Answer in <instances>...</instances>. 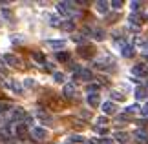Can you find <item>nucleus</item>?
Returning <instances> with one entry per match:
<instances>
[{"mask_svg":"<svg viewBox=\"0 0 148 144\" xmlns=\"http://www.w3.org/2000/svg\"><path fill=\"white\" fill-rule=\"evenodd\" d=\"M57 11H59L60 15H64V16H71L75 13V8H73L71 2H59L57 4Z\"/></svg>","mask_w":148,"mask_h":144,"instance_id":"f257e3e1","label":"nucleus"},{"mask_svg":"<svg viewBox=\"0 0 148 144\" xmlns=\"http://www.w3.org/2000/svg\"><path fill=\"white\" fill-rule=\"evenodd\" d=\"M26 117H27V113H26L22 108H15V109H11L9 120H11V122H24Z\"/></svg>","mask_w":148,"mask_h":144,"instance_id":"f03ea898","label":"nucleus"},{"mask_svg":"<svg viewBox=\"0 0 148 144\" xmlns=\"http://www.w3.org/2000/svg\"><path fill=\"white\" fill-rule=\"evenodd\" d=\"M8 89H11L13 93H16V95H20L22 91H24V84H20L18 80H15V78H11V80H8V82L4 84Z\"/></svg>","mask_w":148,"mask_h":144,"instance_id":"7ed1b4c3","label":"nucleus"},{"mask_svg":"<svg viewBox=\"0 0 148 144\" xmlns=\"http://www.w3.org/2000/svg\"><path fill=\"white\" fill-rule=\"evenodd\" d=\"M29 133H31L33 139H37V141H44V139L48 137L46 128H40V126H33V128L29 130Z\"/></svg>","mask_w":148,"mask_h":144,"instance_id":"20e7f679","label":"nucleus"},{"mask_svg":"<svg viewBox=\"0 0 148 144\" xmlns=\"http://www.w3.org/2000/svg\"><path fill=\"white\" fill-rule=\"evenodd\" d=\"M75 78H79V80H92L93 73L90 70H86V68H77L75 70Z\"/></svg>","mask_w":148,"mask_h":144,"instance_id":"39448f33","label":"nucleus"},{"mask_svg":"<svg viewBox=\"0 0 148 144\" xmlns=\"http://www.w3.org/2000/svg\"><path fill=\"white\" fill-rule=\"evenodd\" d=\"M101 108H102V113L104 115H115L117 113V106L113 104V102H104Z\"/></svg>","mask_w":148,"mask_h":144,"instance_id":"423d86ee","label":"nucleus"},{"mask_svg":"<svg viewBox=\"0 0 148 144\" xmlns=\"http://www.w3.org/2000/svg\"><path fill=\"white\" fill-rule=\"evenodd\" d=\"M75 84L73 82H68V84H64V89H62V93H64V97H68V99H71L73 95H75Z\"/></svg>","mask_w":148,"mask_h":144,"instance_id":"0eeeda50","label":"nucleus"},{"mask_svg":"<svg viewBox=\"0 0 148 144\" xmlns=\"http://www.w3.org/2000/svg\"><path fill=\"white\" fill-rule=\"evenodd\" d=\"M121 55L124 57V59H132V57L135 55V49H134V46H123L121 48Z\"/></svg>","mask_w":148,"mask_h":144,"instance_id":"6e6552de","label":"nucleus"},{"mask_svg":"<svg viewBox=\"0 0 148 144\" xmlns=\"http://www.w3.org/2000/svg\"><path fill=\"white\" fill-rule=\"evenodd\" d=\"M88 104L92 106V108H97V106L101 104V97H99V93H90V95H88Z\"/></svg>","mask_w":148,"mask_h":144,"instance_id":"1a4fd4ad","label":"nucleus"},{"mask_svg":"<svg viewBox=\"0 0 148 144\" xmlns=\"http://www.w3.org/2000/svg\"><path fill=\"white\" fill-rule=\"evenodd\" d=\"M4 62L8 66H18L20 64V60H18V57H15V55H11V53H8L4 57Z\"/></svg>","mask_w":148,"mask_h":144,"instance_id":"9d476101","label":"nucleus"},{"mask_svg":"<svg viewBox=\"0 0 148 144\" xmlns=\"http://www.w3.org/2000/svg\"><path fill=\"white\" fill-rule=\"evenodd\" d=\"M48 46L53 48V49H64L66 40H48Z\"/></svg>","mask_w":148,"mask_h":144,"instance_id":"9b49d317","label":"nucleus"},{"mask_svg":"<svg viewBox=\"0 0 148 144\" xmlns=\"http://www.w3.org/2000/svg\"><path fill=\"white\" fill-rule=\"evenodd\" d=\"M108 5H110L108 2H104V0H99V2H95V9H97L99 13L104 15V13H108Z\"/></svg>","mask_w":148,"mask_h":144,"instance_id":"f8f14e48","label":"nucleus"},{"mask_svg":"<svg viewBox=\"0 0 148 144\" xmlns=\"http://www.w3.org/2000/svg\"><path fill=\"white\" fill-rule=\"evenodd\" d=\"M128 20H130V24H135V26H141V24H143V16H141L139 13H132Z\"/></svg>","mask_w":148,"mask_h":144,"instance_id":"ddd939ff","label":"nucleus"},{"mask_svg":"<svg viewBox=\"0 0 148 144\" xmlns=\"http://www.w3.org/2000/svg\"><path fill=\"white\" fill-rule=\"evenodd\" d=\"M146 73V68L143 64H137V66H134L132 68V75H137V77H143V75Z\"/></svg>","mask_w":148,"mask_h":144,"instance_id":"4468645a","label":"nucleus"},{"mask_svg":"<svg viewBox=\"0 0 148 144\" xmlns=\"http://www.w3.org/2000/svg\"><path fill=\"white\" fill-rule=\"evenodd\" d=\"M146 93L148 91H146L145 86H137V88H135V99H145Z\"/></svg>","mask_w":148,"mask_h":144,"instance_id":"2eb2a0df","label":"nucleus"},{"mask_svg":"<svg viewBox=\"0 0 148 144\" xmlns=\"http://www.w3.org/2000/svg\"><path fill=\"white\" fill-rule=\"evenodd\" d=\"M31 57H33V60H35V62H40V64L46 62V57H44V53H40V51H33Z\"/></svg>","mask_w":148,"mask_h":144,"instance_id":"dca6fc26","label":"nucleus"},{"mask_svg":"<svg viewBox=\"0 0 148 144\" xmlns=\"http://www.w3.org/2000/svg\"><path fill=\"white\" fill-rule=\"evenodd\" d=\"M60 29H64V31H73V29H75V24H73L71 20H64V22L60 24Z\"/></svg>","mask_w":148,"mask_h":144,"instance_id":"f3484780","label":"nucleus"},{"mask_svg":"<svg viewBox=\"0 0 148 144\" xmlns=\"http://www.w3.org/2000/svg\"><path fill=\"white\" fill-rule=\"evenodd\" d=\"M48 20H49V26H53V27H60L62 24L59 20V16H55V15H48Z\"/></svg>","mask_w":148,"mask_h":144,"instance_id":"a211bd4d","label":"nucleus"},{"mask_svg":"<svg viewBox=\"0 0 148 144\" xmlns=\"http://www.w3.org/2000/svg\"><path fill=\"white\" fill-rule=\"evenodd\" d=\"M115 139L121 142V144H126L128 142V133H124V131H117V133H115Z\"/></svg>","mask_w":148,"mask_h":144,"instance_id":"6ab92c4d","label":"nucleus"},{"mask_svg":"<svg viewBox=\"0 0 148 144\" xmlns=\"http://www.w3.org/2000/svg\"><path fill=\"white\" fill-rule=\"evenodd\" d=\"M90 35H93L95 40H102V38H104V31H102L101 27H97V29H92V33H90Z\"/></svg>","mask_w":148,"mask_h":144,"instance_id":"aec40b11","label":"nucleus"},{"mask_svg":"<svg viewBox=\"0 0 148 144\" xmlns=\"http://www.w3.org/2000/svg\"><path fill=\"white\" fill-rule=\"evenodd\" d=\"M134 139H137V141H146V139H148V135H146V131L137 130V131H134Z\"/></svg>","mask_w":148,"mask_h":144,"instance_id":"412c9836","label":"nucleus"},{"mask_svg":"<svg viewBox=\"0 0 148 144\" xmlns=\"http://www.w3.org/2000/svg\"><path fill=\"white\" fill-rule=\"evenodd\" d=\"M92 51H93V48H90V46H82V48L79 49V53H81L82 57H92Z\"/></svg>","mask_w":148,"mask_h":144,"instance_id":"4be33fe9","label":"nucleus"},{"mask_svg":"<svg viewBox=\"0 0 148 144\" xmlns=\"http://www.w3.org/2000/svg\"><path fill=\"white\" fill-rule=\"evenodd\" d=\"M57 60H60V62L70 60V53H68V51H59V53H57Z\"/></svg>","mask_w":148,"mask_h":144,"instance_id":"5701e85b","label":"nucleus"},{"mask_svg":"<svg viewBox=\"0 0 148 144\" xmlns=\"http://www.w3.org/2000/svg\"><path fill=\"white\" fill-rule=\"evenodd\" d=\"M9 111H11V104H9V102H0V115L9 113Z\"/></svg>","mask_w":148,"mask_h":144,"instance_id":"b1692460","label":"nucleus"},{"mask_svg":"<svg viewBox=\"0 0 148 144\" xmlns=\"http://www.w3.org/2000/svg\"><path fill=\"white\" fill-rule=\"evenodd\" d=\"M9 40H11L13 44H22V42H24V37H22V35H11Z\"/></svg>","mask_w":148,"mask_h":144,"instance_id":"393cba45","label":"nucleus"},{"mask_svg":"<svg viewBox=\"0 0 148 144\" xmlns=\"http://www.w3.org/2000/svg\"><path fill=\"white\" fill-rule=\"evenodd\" d=\"M70 142H77V144H82V142H84V137H82V135H73V137H70Z\"/></svg>","mask_w":148,"mask_h":144,"instance_id":"a878e982","label":"nucleus"},{"mask_svg":"<svg viewBox=\"0 0 148 144\" xmlns=\"http://www.w3.org/2000/svg\"><path fill=\"white\" fill-rule=\"evenodd\" d=\"M106 124H108V119L106 117H99L97 119V126H99V128H106Z\"/></svg>","mask_w":148,"mask_h":144,"instance_id":"bb28decb","label":"nucleus"},{"mask_svg":"<svg viewBox=\"0 0 148 144\" xmlns=\"http://www.w3.org/2000/svg\"><path fill=\"white\" fill-rule=\"evenodd\" d=\"M24 86H26V88H35L37 82H35V78H26L24 80Z\"/></svg>","mask_w":148,"mask_h":144,"instance_id":"cd10ccee","label":"nucleus"},{"mask_svg":"<svg viewBox=\"0 0 148 144\" xmlns=\"http://www.w3.org/2000/svg\"><path fill=\"white\" fill-rule=\"evenodd\" d=\"M53 78L57 80V82H64V73H59V71H55V73H53Z\"/></svg>","mask_w":148,"mask_h":144,"instance_id":"c85d7f7f","label":"nucleus"},{"mask_svg":"<svg viewBox=\"0 0 148 144\" xmlns=\"http://www.w3.org/2000/svg\"><path fill=\"white\" fill-rule=\"evenodd\" d=\"M137 109H139V106H137V104H132V106H128V108H126V113H128V115H132V113L137 111Z\"/></svg>","mask_w":148,"mask_h":144,"instance_id":"c756f323","label":"nucleus"},{"mask_svg":"<svg viewBox=\"0 0 148 144\" xmlns=\"http://www.w3.org/2000/svg\"><path fill=\"white\" fill-rule=\"evenodd\" d=\"M99 91V86L97 84H90L88 86V93H97Z\"/></svg>","mask_w":148,"mask_h":144,"instance_id":"7c9ffc66","label":"nucleus"},{"mask_svg":"<svg viewBox=\"0 0 148 144\" xmlns=\"http://www.w3.org/2000/svg\"><path fill=\"white\" fill-rule=\"evenodd\" d=\"M112 99H115V100H123V99H124V95H121L119 91H112Z\"/></svg>","mask_w":148,"mask_h":144,"instance_id":"2f4dec72","label":"nucleus"},{"mask_svg":"<svg viewBox=\"0 0 148 144\" xmlns=\"http://www.w3.org/2000/svg\"><path fill=\"white\" fill-rule=\"evenodd\" d=\"M130 8H132V11H134V13H137V11H139V8H141V2H132V4H130Z\"/></svg>","mask_w":148,"mask_h":144,"instance_id":"473e14b6","label":"nucleus"},{"mask_svg":"<svg viewBox=\"0 0 148 144\" xmlns=\"http://www.w3.org/2000/svg\"><path fill=\"white\" fill-rule=\"evenodd\" d=\"M37 117H40L42 120H49V119H51L49 115H48V113H44V111H37Z\"/></svg>","mask_w":148,"mask_h":144,"instance_id":"72a5a7b5","label":"nucleus"},{"mask_svg":"<svg viewBox=\"0 0 148 144\" xmlns=\"http://www.w3.org/2000/svg\"><path fill=\"white\" fill-rule=\"evenodd\" d=\"M110 5H112L113 9H121V5H123V2H121V0H113V2H112Z\"/></svg>","mask_w":148,"mask_h":144,"instance_id":"f704fd0d","label":"nucleus"},{"mask_svg":"<svg viewBox=\"0 0 148 144\" xmlns=\"http://www.w3.org/2000/svg\"><path fill=\"white\" fill-rule=\"evenodd\" d=\"M73 42H77V44H84V37L82 35H75V37H73Z\"/></svg>","mask_w":148,"mask_h":144,"instance_id":"c9c22d12","label":"nucleus"},{"mask_svg":"<svg viewBox=\"0 0 148 144\" xmlns=\"http://www.w3.org/2000/svg\"><path fill=\"white\" fill-rule=\"evenodd\" d=\"M141 49H143L145 53H148V40H145V42H141Z\"/></svg>","mask_w":148,"mask_h":144,"instance_id":"e433bc0d","label":"nucleus"},{"mask_svg":"<svg viewBox=\"0 0 148 144\" xmlns=\"http://www.w3.org/2000/svg\"><path fill=\"white\" fill-rule=\"evenodd\" d=\"M95 131H97V133H101V135H104L108 130H106V128H99V126H95Z\"/></svg>","mask_w":148,"mask_h":144,"instance_id":"4c0bfd02","label":"nucleus"},{"mask_svg":"<svg viewBox=\"0 0 148 144\" xmlns=\"http://www.w3.org/2000/svg\"><path fill=\"white\" fill-rule=\"evenodd\" d=\"M2 15H4V18H9V16H11V11L4 8V9H2Z\"/></svg>","mask_w":148,"mask_h":144,"instance_id":"58836bf2","label":"nucleus"},{"mask_svg":"<svg viewBox=\"0 0 148 144\" xmlns=\"http://www.w3.org/2000/svg\"><path fill=\"white\" fill-rule=\"evenodd\" d=\"M99 144H115V142H113L112 139H101V141H99Z\"/></svg>","mask_w":148,"mask_h":144,"instance_id":"ea45409f","label":"nucleus"},{"mask_svg":"<svg viewBox=\"0 0 148 144\" xmlns=\"http://www.w3.org/2000/svg\"><path fill=\"white\" fill-rule=\"evenodd\" d=\"M143 115H145V117H148V102L143 106Z\"/></svg>","mask_w":148,"mask_h":144,"instance_id":"a19ab883","label":"nucleus"},{"mask_svg":"<svg viewBox=\"0 0 148 144\" xmlns=\"http://www.w3.org/2000/svg\"><path fill=\"white\" fill-rule=\"evenodd\" d=\"M0 73H5V62H0Z\"/></svg>","mask_w":148,"mask_h":144,"instance_id":"79ce46f5","label":"nucleus"},{"mask_svg":"<svg viewBox=\"0 0 148 144\" xmlns=\"http://www.w3.org/2000/svg\"><path fill=\"white\" fill-rule=\"evenodd\" d=\"M81 115H82L84 119H90V117H92V113H88V111H81Z\"/></svg>","mask_w":148,"mask_h":144,"instance_id":"37998d69","label":"nucleus"}]
</instances>
